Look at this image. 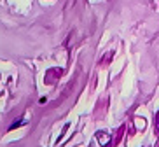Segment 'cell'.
<instances>
[{"label": "cell", "mask_w": 159, "mask_h": 147, "mask_svg": "<svg viewBox=\"0 0 159 147\" xmlns=\"http://www.w3.org/2000/svg\"><path fill=\"white\" fill-rule=\"evenodd\" d=\"M61 76H63V70L58 68V67H52V68H49V70L46 72V76H44V84H47V86L56 84Z\"/></svg>", "instance_id": "6da1fadb"}, {"label": "cell", "mask_w": 159, "mask_h": 147, "mask_svg": "<svg viewBox=\"0 0 159 147\" xmlns=\"http://www.w3.org/2000/svg\"><path fill=\"white\" fill-rule=\"evenodd\" d=\"M124 130H126V126H121V128L117 130V137H116V138H114V140H112V145H114V147H116L117 144L121 142V138H122V135H124Z\"/></svg>", "instance_id": "7a4b0ae2"}, {"label": "cell", "mask_w": 159, "mask_h": 147, "mask_svg": "<svg viewBox=\"0 0 159 147\" xmlns=\"http://www.w3.org/2000/svg\"><path fill=\"white\" fill-rule=\"evenodd\" d=\"M112 58H114V51H108L107 54H105V56L102 58V62H100V63H102V65L105 67V65H108V62H110Z\"/></svg>", "instance_id": "3957f363"}, {"label": "cell", "mask_w": 159, "mask_h": 147, "mask_svg": "<svg viewBox=\"0 0 159 147\" xmlns=\"http://www.w3.org/2000/svg\"><path fill=\"white\" fill-rule=\"evenodd\" d=\"M96 140H100V142H108L110 137H108L105 131H98V133H96Z\"/></svg>", "instance_id": "277c9868"}, {"label": "cell", "mask_w": 159, "mask_h": 147, "mask_svg": "<svg viewBox=\"0 0 159 147\" xmlns=\"http://www.w3.org/2000/svg\"><path fill=\"white\" fill-rule=\"evenodd\" d=\"M135 121H136V130H143V128H145L143 117H135Z\"/></svg>", "instance_id": "5b68a950"}, {"label": "cell", "mask_w": 159, "mask_h": 147, "mask_svg": "<svg viewBox=\"0 0 159 147\" xmlns=\"http://www.w3.org/2000/svg\"><path fill=\"white\" fill-rule=\"evenodd\" d=\"M154 128L159 135V112H156V117H154Z\"/></svg>", "instance_id": "8992f818"}]
</instances>
